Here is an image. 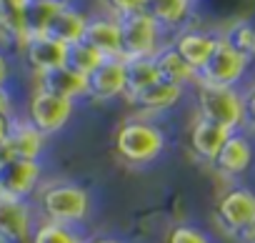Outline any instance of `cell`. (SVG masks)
<instances>
[{
	"mask_svg": "<svg viewBox=\"0 0 255 243\" xmlns=\"http://www.w3.org/2000/svg\"><path fill=\"white\" fill-rule=\"evenodd\" d=\"M165 151V131L150 118L133 115L115 131V153L133 166H145Z\"/></svg>",
	"mask_w": 255,
	"mask_h": 243,
	"instance_id": "obj_1",
	"label": "cell"
},
{
	"mask_svg": "<svg viewBox=\"0 0 255 243\" xmlns=\"http://www.w3.org/2000/svg\"><path fill=\"white\" fill-rule=\"evenodd\" d=\"M38 203H40V211H43L45 221L63 223V226L85 223L88 216H90V208H93L90 193L83 186L68 183V181L45 186L38 196Z\"/></svg>",
	"mask_w": 255,
	"mask_h": 243,
	"instance_id": "obj_2",
	"label": "cell"
},
{
	"mask_svg": "<svg viewBox=\"0 0 255 243\" xmlns=\"http://www.w3.org/2000/svg\"><path fill=\"white\" fill-rule=\"evenodd\" d=\"M195 100H198V115L208 118L213 123L228 128V131H243L245 126V103L240 88H218L195 83Z\"/></svg>",
	"mask_w": 255,
	"mask_h": 243,
	"instance_id": "obj_3",
	"label": "cell"
},
{
	"mask_svg": "<svg viewBox=\"0 0 255 243\" xmlns=\"http://www.w3.org/2000/svg\"><path fill=\"white\" fill-rule=\"evenodd\" d=\"M120 35H123V60L133 58H155L160 50V23L145 10L120 15Z\"/></svg>",
	"mask_w": 255,
	"mask_h": 243,
	"instance_id": "obj_4",
	"label": "cell"
},
{
	"mask_svg": "<svg viewBox=\"0 0 255 243\" xmlns=\"http://www.w3.org/2000/svg\"><path fill=\"white\" fill-rule=\"evenodd\" d=\"M215 213L225 231L235 233L238 238H248V243H255V238L250 236L255 233V191L245 186L228 188L220 196Z\"/></svg>",
	"mask_w": 255,
	"mask_h": 243,
	"instance_id": "obj_5",
	"label": "cell"
},
{
	"mask_svg": "<svg viewBox=\"0 0 255 243\" xmlns=\"http://www.w3.org/2000/svg\"><path fill=\"white\" fill-rule=\"evenodd\" d=\"M248 65H250V60L220 38L215 53L198 70V83L218 85V88H238V83L248 73Z\"/></svg>",
	"mask_w": 255,
	"mask_h": 243,
	"instance_id": "obj_6",
	"label": "cell"
},
{
	"mask_svg": "<svg viewBox=\"0 0 255 243\" xmlns=\"http://www.w3.org/2000/svg\"><path fill=\"white\" fill-rule=\"evenodd\" d=\"M73 113H75V100L60 98L43 88H38L28 103V120L45 138L63 131L68 126V120L73 118Z\"/></svg>",
	"mask_w": 255,
	"mask_h": 243,
	"instance_id": "obj_7",
	"label": "cell"
},
{
	"mask_svg": "<svg viewBox=\"0 0 255 243\" xmlns=\"http://www.w3.org/2000/svg\"><path fill=\"white\" fill-rule=\"evenodd\" d=\"M40 176H43V168L38 161L0 158V196L28 201L35 193Z\"/></svg>",
	"mask_w": 255,
	"mask_h": 243,
	"instance_id": "obj_8",
	"label": "cell"
},
{
	"mask_svg": "<svg viewBox=\"0 0 255 243\" xmlns=\"http://www.w3.org/2000/svg\"><path fill=\"white\" fill-rule=\"evenodd\" d=\"M45 148V136L30 123V120H15L10 118L8 136L0 146V158H25L38 161Z\"/></svg>",
	"mask_w": 255,
	"mask_h": 243,
	"instance_id": "obj_9",
	"label": "cell"
},
{
	"mask_svg": "<svg viewBox=\"0 0 255 243\" xmlns=\"http://www.w3.org/2000/svg\"><path fill=\"white\" fill-rule=\"evenodd\" d=\"M33 238V208L28 201L0 196V241L20 243Z\"/></svg>",
	"mask_w": 255,
	"mask_h": 243,
	"instance_id": "obj_10",
	"label": "cell"
},
{
	"mask_svg": "<svg viewBox=\"0 0 255 243\" xmlns=\"http://www.w3.org/2000/svg\"><path fill=\"white\" fill-rule=\"evenodd\" d=\"M253 158H255L253 141L243 131H235V133H230V138L225 141V146L215 156L213 168L223 178H238V176H243L253 166Z\"/></svg>",
	"mask_w": 255,
	"mask_h": 243,
	"instance_id": "obj_11",
	"label": "cell"
},
{
	"mask_svg": "<svg viewBox=\"0 0 255 243\" xmlns=\"http://www.w3.org/2000/svg\"><path fill=\"white\" fill-rule=\"evenodd\" d=\"M125 95V60L105 58L88 75V98L93 100H115Z\"/></svg>",
	"mask_w": 255,
	"mask_h": 243,
	"instance_id": "obj_12",
	"label": "cell"
},
{
	"mask_svg": "<svg viewBox=\"0 0 255 243\" xmlns=\"http://www.w3.org/2000/svg\"><path fill=\"white\" fill-rule=\"evenodd\" d=\"M83 40L93 45L103 58H123V35L118 15H93L88 18Z\"/></svg>",
	"mask_w": 255,
	"mask_h": 243,
	"instance_id": "obj_13",
	"label": "cell"
},
{
	"mask_svg": "<svg viewBox=\"0 0 255 243\" xmlns=\"http://www.w3.org/2000/svg\"><path fill=\"white\" fill-rule=\"evenodd\" d=\"M23 50H25L28 65H30L38 75L65 65V58H68V45L58 43V40L50 38V35H30V38L23 43Z\"/></svg>",
	"mask_w": 255,
	"mask_h": 243,
	"instance_id": "obj_14",
	"label": "cell"
},
{
	"mask_svg": "<svg viewBox=\"0 0 255 243\" xmlns=\"http://www.w3.org/2000/svg\"><path fill=\"white\" fill-rule=\"evenodd\" d=\"M183 93H185V88H180L175 83H168V80H158V83L148 85L145 90H140L138 95H133L130 103L135 105L138 113L160 115V113L175 108L183 100Z\"/></svg>",
	"mask_w": 255,
	"mask_h": 243,
	"instance_id": "obj_15",
	"label": "cell"
},
{
	"mask_svg": "<svg viewBox=\"0 0 255 243\" xmlns=\"http://www.w3.org/2000/svg\"><path fill=\"white\" fill-rule=\"evenodd\" d=\"M230 133L233 131H228V128L213 123V120L198 115V120H195L193 128H190V148H193V153L200 161L213 163L215 156L220 153V148L225 146V141L230 138Z\"/></svg>",
	"mask_w": 255,
	"mask_h": 243,
	"instance_id": "obj_16",
	"label": "cell"
},
{
	"mask_svg": "<svg viewBox=\"0 0 255 243\" xmlns=\"http://www.w3.org/2000/svg\"><path fill=\"white\" fill-rule=\"evenodd\" d=\"M218 43H220V35H213V33H205V30H185L170 45L183 55V60L188 65L200 70L208 63V58L215 53Z\"/></svg>",
	"mask_w": 255,
	"mask_h": 243,
	"instance_id": "obj_17",
	"label": "cell"
},
{
	"mask_svg": "<svg viewBox=\"0 0 255 243\" xmlns=\"http://www.w3.org/2000/svg\"><path fill=\"white\" fill-rule=\"evenodd\" d=\"M38 88H43L48 93H55L60 98H68V100L88 98V78L80 75L78 70L68 68V65H60L55 70H48V73L38 75Z\"/></svg>",
	"mask_w": 255,
	"mask_h": 243,
	"instance_id": "obj_18",
	"label": "cell"
},
{
	"mask_svg": "<svg viewBox=\"0 0 255 243\" xmlns=\"http://www.w3.org/2000/svg\"><path fill=\"white\" fill-rule=\"evenodd\" d=\"M85 25H88V15L65 3V5L55 13V18L50 20L45 35L55 38V40L63 43V45H73V43H80V40H83Z\"/></svg>",
	"mask_w": 255,
	"mask_h": 243,
	"instance_id": "obj_19",
	"label": "cell"
},
{
	"mask_svg": "<svg viewBox=\"0 0 255 243\" xmlns=\"http://www.w3.org/2000/svg\"><path fill=\"white\" fill-rule=\"evenodd\" d=\"M155 65H158V73H160V80H168V83H175L180 88L185 85H193L198 83V70L193 65H188L183 60V55L173 48V45H165L155 53Z\"/></svg>",
	"mask_w": 255,
	"mask_h": 243,
	"instance_id": "obj_20",
	"label": "cell"
},
{
	"mask_svg": "<svg viewBox=\"0 0 255 243\" xmlns=\"http://www.w3.org/2000/svg\"><path fill=\"white\" fill-rule=\"evenodd\" d=\"M160 73L155 65V58H133L125 60V98L130 100L133 95H138L140 90H145L148 85L158 83Z\"/></svg>",
	"mask_w": 255,
	"mask_h": 243,
	"instance_id": "obj_21",
	"label": "cell"
},
{
	"mask_svg": "<svg viewBox=\"0 0 255 243\" xmlns=\"http://www.w3.org/2000/svg\"><path fill=\"white\" fill-rule=\"evenodd\" d=\"M63 0H33L25 3L23 8V18H25V33L30 35H45L50 20L55 18V13L63 8Z\"/></svg>",
	"mask_w": 255,
	"mask_h": 243,
	"instance_id": "obj_22",
	"label": "cell"
},
{
	"mask_svg": "<svg viewBox=\"0 0 255 243\" xmlns=\"http://www.w3.org/2000/svg\"><path fill=\"white\" fill-rule=\"evenodd\" d=\"M193 0H145V13L153 15L160 28H175L183 25L190 15Z\"/></svg>",
	"mask_w": 255,
	"mask_h": 243,
	"instance_id": "obj_23",
	"label": "cell"
},
{
	"mask_svg": "<svg viewBox=\"0 0 255 243\" xmlns=\"http://www.w3.org/2000/svg\"><path fill=\"white\" fill-rule=\"evenodd\" d=\"M105 58L93 48V45H88L85 40H80V43H73V45H68V58H65V65L68 68H73V70H78L80 75H90L100 63H103Z\"/></svg>",
	"mask_w": 255,
	"mask_h": 243,
	"instance_id": "obj_24",
	"label": "cell"
},
{
	"mask_svg": "<svg viewBox=\"0 0 255 243\" xmlns=\"http://www.w3.org/2000/svg\"><path fill=\"white\" fill-rule=\"evenodd\" d=\"M228 45H233L238 53H243L248 60L255 58V23L250 20H240V23H233L225 35H220Z\"/></svg>",
	"mask_w": 255,
	"mask_h": 243,
	"instance_id": "obj_25",
	"label": "cell"
},
{
	"mask_svg": "<svg viewBox=\"0 0 255 243\" xmlns=\"http://www.w3.org/2000/svg\"><path fill=\"white\" fill-rule=\"evenodd\" d=\"M33 243H85V238L78 233L75 226L45 221L33 231Z\"/></svg>",
	"mask_w": 255,
	"mask_h": 243,
	"instance_id": "obj_26",
	"label": "cell"
},
{
	"mask_svg": "<svg viewBox=\"0 0 255 243\" xmlns=\"http://www.w3.org/2000/svg\"><path fill=\"white\" fill-rule=\"evenodd\" d=\"M165 243H213V238L198 228V226H190V223H178L168 231V238Z\"/></svg>",
	"mask_w": 255,
	"mask_h": 243,
	"instance_id": "obj_27",
	"label": "cell"
},
{
	"mask_svg": "<svg viewBox=\"0 0 255 243\" xmlns=\"http://www.w3.org/2000/svg\"><path fill=\"white\" fill-rule=\"evenodd\" d=\"M103 3L120 18V15H128V13H138V10H145V0H103Z\"/></svg>",
	"mask_w": 255,
	"mask_h": 243,
	"instance_id": "obj_28",
	"label": "cell"
},
{
	"mask_svg": "<svg viewBox=\"0 0 255 243\" xmlns=\"http://www.w3.org/2000/svg\"><path fill=\"white\" fill-rule=\"evenodd\" d=\"M243 103H245V126L250 133H255V85L243 90Z\"/></svg>",
	"mask_w": 255,
	"mask_h": 243,
	"instance_id": "obj_29",
	"label": "cell"
},
{
	"mask_svg": "<svg viewBox=\"0 0 255 243\" xmlns=\"http://www.w3.org/2000/svg\"><path fill=\"white\" fill-rule=\"evenodd\" d=\"M0 115L10 118V95L5 93V88H0Z\"/></svg>",
	"mask_w": 255,
	"mask_h": 243,
	"instance_id": "obj_30",
	"label": "cell"
},
{
	"mask_svg": "<svg viewBox=\"0 0 255 243\" xmlns=\"http://www.w3.org/2000/svg\"><path fill=\"white\" fill-rule=\"evenodd\" d=\"M8 126H10V118L0 115V146H3V141H5V136H8Z\"/></svg>",
	"mask_w": 255,
	"mask_h": 243,
	"instance_id": "obj_31",
	"label": "cell"
},
{
	"mask_svg": "<svg viewBox=\"0 0 255 243\" xmlns=\"http://www.w3.org/2000/svg\"><path fill=\"white\" fill-rule=\"evenodd\" d=\"M85 243H123L120 238H110V236H95V238H85Z\"/></svg>",
	"mask_w": 255,
	"mask_h": 243,
	"instance_id": "obj_32",
	"label": "cell"
},
{
	"mask_svg": "<svg viewBox=\"0 0 255 243\" xmlns=\"http://www.w3.org/2000/svg\"><path fill=\"white\" fill-rule=\"evenodd\" d=\"M5 80H8V63H5L3 55H0V88L5 85Z\"/></svg>",
	"mask_w": 255,
	"mask_h": 243,
	"instance_id": "obj_33",
	"label": "cell"
},
{
	"mask_svg": "<svg viewBox=\"0 0 255 243\" xmlns=\"http://www.w3.org/2000/svg\"><path fill=\"white\" fill-rule=\"evenodd\" d=\"M28 0H0V5H25Z\"/></svg>",
	"mask_w": 255,
	"mask_h": 243,
	"instance_id": "obj_34",
	"label": "cell"
},
{
	"mask_svg": "<svg viewBox=\"0 0 255 243\" xmlns=\"http://www.w3.org/2000/svg\"><path fill=\"white\" fill-rule=\"evenodd\" d=\"M28 3H33V0H28Z\"/></svg>",
	"mask_w": 255,
	"mask_h": 243,
	"instance_id": "obj_35",
	"label": "cell"
}]
</instances>
